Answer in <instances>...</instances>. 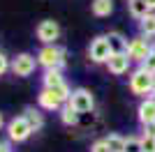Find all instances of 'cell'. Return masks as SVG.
<instances>
[{
    "label": "cell",
    "mask_w": 155,
    "mask_h": 152,
    "mask_svg": "<svg viewBox=\"0 0 155 152\" xmlns=\"http://www.w3.org/2000/svg\"><path fill=\"white\" fill-rule=\"evenodd\" d=\"M37 65L44 69H60L65 65V49L58 44H44L37 53Z\"/></svg>",
    "instance_id": "cell-1"
},
{
    "label": "cell",
    "mask_w": 155,
    "mask_h": 152,
    "mask_svg": "<svg viewBox=\"0 0 155 152\" xmlns=\"http://www.w3.org/2000/svg\"><path fill=\"white\" fill-rule=\"evenodd\" d=\"M130 90H132V95H139V97H150L153 92V74H150L146 67H137L132 74H130Z\"/></svg>",
    "instance_id": "cell-2"
},
{
    "label": "cell",
    "mask_w": 155,
    "mask_h": 152,
    "mask_svg": "<svg viewBox=\"0 0 155 152\" xmlns=\"http://www.w3.org/2000/svg\"><path fill=\"white\" fill-rule=\"evenodd\" d=\"M42 85H44L46 90H53V92H56V95H58L60 99L67 104V99H70V95H72V90H70V85L65 83L63 71H60V69H44Z\"/></svg>",
    "instance_id": "cell-3"
},
{
    "label": "cell",
    "mask_w": 155,
    "mask_h": 152,
    "mask_svg": "<svg viewBox=\"0 0 155 152\" xmlns=\"http://www.w3.org/2000/svg\"><path fill=\"white\" fill-rule=\"evenodd\" d=\"M67 106H72L77 113H93V108H95V97H93L91 90H86V88H77V90H72V95L70 99H67Z\"/></svg>",
    "instance_id": "cell-4"
},
{
    "label": "cell",
    "mask_w": 155,
    "mask_h": 152,
    "mask_svg": "<svg viewBox=\"0 0 155 152\" xmlns=\"http://www.w3.org/2000/svg\"><path fill=\"white\" fill-rule=\"evenodd\" d=\"M150 49H153L150 39L143 37V35H137V37L130 39V44H127V55H130L132 62L143 65V62H146V58L150 55Z\"/></svg>",
    "instance_id": "cell-5"
},
{
    "label": "cell",
    "mask_w": 155,
    "mask_h": 152,
    "mask_svg": "<svg viewBox=\"0 0 155 152\" xmlns=\"http://www.w3.org/2000/svg\"><path fill=\"white\" fill-rule=\"evenodd\" d=\"M30 134H35V131L30 129V125H28V120L23 115L12 118L7 122V138H9V143H23V141L30 138Z\"/></svg>",
    "instance_id": "cell-6"
},
{
    "label": "cell",
    "mask_w": 155,
    "mask_h": 152,
    "mask_svg": "<svg viewBox=\"0 0 155 152\" xmlns=\"http://www.w3.org/2000/svg\"><path fill=\"white\" fill-rule=\"evenodd\" d=\"M37 67V55H30V53H19V55L12 58V74L26 78L35 71Z\"/></svg>",
    "instance_id": "cell-7"
},
{
    "label": "cell",
    "mask_w": 155,
    "mask_h": 152,
    "mask_svg": "<svg viewBox=\"0 0 155 152\" xmlns=\"http://www.w3.org/2000/svg\"><path fill=\"white\" fill-rule=\"evenodd\" d=\"M35 32H37V39L42 42V44H56V42L60 39V25L53 19L39 21V25H37Z\"/></svg>",
    "instance_id": "cell-8"
},
{
    "label": "cell",
    "mask_w": 155,
    "mask_h": 152,
    "mask_svg": "<svg viewBox=\"0 0 155 152\" xmlns=\"http://www.w3.org/2000/svg\"><path fill=\"white\" fill-rule=\"evenodd\" d=\"M88 55H91L93 62H107L111 58V49H109V42H107V35H100L91 42L88 46Z\"/></svg>",
    "instance_id": "cell-9"
},
{
    "label": "cell",
    "mask_w": 155,
    "mask_h": 152,
    "mask_svg": "<svg viewBox=\"0 0 155 152\" xmlns=\"http://www.w3.org/2000/svg\"><path fill=\"white\" fill-rule=\"evenodd\" d=\"M104 65H107V69H109L114 76H120V74H127L132 60H130L127 53H111V58Z\"/></svg>",
    "instance_id": "cell-10"
},
{
    "label": "cell",
    "mask_w": 155,
    "mask_h": 152,
    "mask_svg": "<svg viewBox=\"0 0 155 152\" xmlns=\"http://www.w3.org/2000/svg\"><path fill=\"white\" fill-rule=\"evenodd\" d=\"M37 104H39V108H44V111H60V108L65 106V101L60 99L53 90H46V88H42V92H39V97H37Z\"/></svg>",
    "instance_id": "cell-11"
},
{
    "label": "cell",
    "mask_w": 155,
    "mask_h": 152,
    "mask_svg": "<svg viewBox=\"0 0 155 152\" xmlns=\"http://www.w3.org/2000/svg\"><path fill=\"white\" fill-rule=\"evenodd\" d=\"M137 115H139V122H141V127H146V125H150V122H155V101L150 99V97L141 99V104H139V108H137Z\"/></svg>",
    "instance_id": "cell-12"
},
{
    "label": "cell",
    "mask_w": 155,
    "mask_h": 152,
    "mask_svg": "<svg viewBox=\"0 0 155 152\" xmlns=\"http://www.w3.org/2000/svg\"><path fill=\"white\" fill-rule=\"evenodd\" d=\"M127 12H130L132 19L141 21L143 16H148V14H150V7H148L146 0H127Z\"/></svg>",
    "instance_id": "cell-13"
},
{
    "label": "cell",
    "mask_w": 155,
    "mask_h": 152,
    "mask_svg": "<svg viewBox=\"0 0 155 152\" xmlns=\"http://www.w3.org/2000/svg\"><path fill=\"white\" fill-rule=\"evenodd\" d=\"M107 42H109L111 53H127V44H130V39H127V37H123L120 32H109V35H107Z\"/></svg>",
    "instance_id": "cell-14"
},
{
    "label": "cell",
    "mask_w": 155,
    "mask_h": 152,
    "mask_svg": "<svg viewBox=\"0 0 155 152\" xmlns=\"http://www.w3.org/2000/svg\"><path fill=\"white\" fill-rule=\"evenodd\" d=\"M23 118L28 120L32 131H39V129L44 127V115L39 113V108H35V106H28L26 111H23Z\"/></svg>",
    "instance_id": "cell-15"
},
{
    "label": "cell",
    "mask_w": 155,
    "mask_h": 152,
    "mask_svg": "<svg viewBox=\"0 0 155 152\" xmlns=\"http://www.w3.org/2000/svg\"><path fill=\"white\" fill-rule=\"evenodd\" d=\"M93 14L100 19H107L114 14V0H93Z\"/></svg>",
    "instance_id": "cell-16"
},
{
    "label": "cell",
    "mask_w": 155,
    "mask_h": 152,
    "mask_svg": "<svg viewBox=\"0 0 155 152\" xmlns=\"http://www.w3.org/2000/svg\"><path fill=\"white\" fill-rule=\"evenodd\" d=\"M139 35H143V37H148V39L155 37V12H150L148 16H143L139 21Z\"/></svg>",
    "instance_id": "cell-17"
},
{
    "label": "cell",
    "mask_w": 155,
    "mask_h": 152,
    "mask_svg": "<svg viewBox=\"0 0 155 152\" xmlns=\"http://www.w3.org/2000/svg\"><path fill=\"white\" fill-rule=\"evenodd\" d=\"M58 113H60V120H63V125H67V127L79 125V115H81V113H77L72 106H67V104H65V106L60 108Z\"/></svg>",
    "instance_id": "cell-18"
},
{
    "label": "cell",
    "mask_w": 155,
    "mask_h": 152,
    "mask_svg": "<svg viewBox=\"0 0 155 152\" xmlns=\"http://www.w3.org/2000/svg\"><path fill=\"white\" fill-rule=\"evenodd\" d=\"M107 145H109V152H125V138L120 134H109Z\"/></svg>",
    "instance_id": "cell-19"
},
{
    "label": "cell",
    "mask_w": 155,
    "mask_h": 152,
    "mask_svg": "<svg viewBox=\"0 0 155 152\" xmlns=\"http://www.w3.org/2000/svg\"><path fill=\"white\" fill-rule=\"evenodd\" d=\"M125 152H143L141 136H127L125 138Z\"/></svg>",
    "instance_id": "cell-20"
},
{
    "label": "cell",
    "mask_w": 155,
    "mask_h": 152,
    "mask_svg": "<svg viewBox=\"0 0 155 152\" xmlns=\"http://www.w3.org/2000/svg\"><path fill=\"white\" fill-rule=\"evenodd\" d=\"M141 147L143 152H155V136H141Z\"/></svg>",
    "instance_id": "cell-21"
},
{
    "label": "cell",
    "mask_w": 155,
    "mask_h": 152,
    "mask_svg": "<svg viewBox=\"0 0 155 152\" xmlns=\"http://www.w3.org/2000/svg\"><path fill=\"white\" fill-rule=\"evenodd\" d=\"M91 152H109V145H107V138H97L91 145Z\"/></svg>",
    "instance_id": "cell-22"
},
{
    "label": "cell",
    "mask_w": 155,
    "mask_h": 152,
    "mask_svg": "<svg viewBox=\"0 0 155 152\" xmlns=\"http://www.w3.org/2000/svg\"><path fill=\"white\" fill-rule=\"evenodd\" d=\"M12 69V60L5 55V53H0V76L2 74H7V71Z\"/></svg>",
    "instance_id": "cell-23"
},
{
    "label": "cell",
    "mask_w": 155,
    "mask_h": 152,
    "mask_svg": "<svg viewBox=\"0 0 155 152\" xmlns=\"http://www.w3.org/2000/svg\"><path fill=\"white\" fill-rule=\"evenodd\" d=\"M141 67H146L148 71H155V44H153V49H150V55L146 58V62H143Z\"/></svg>",
    "instance_id": "cell-24"
},
{
    "label": "cell",
    "mask_w": 155,
    "mask_h": 152,
    "mask_svg": "<svg viewBox=\"0 0 155 152\" xmlns=\"http://www.w3.org/2000/svg\"><path fill=\"white\" fill-rule=\"evenodd\" d=\"M143 134H146V136H155V122H150V125L143 127Z\"/></svg>",
    "instance_id": "cell-25"
},
{
    "label": "cell",
    "mask_w": 155,
    "mask_h": 152,
    "mask_svg": "<svg viewBox=\"0 0 155 152\" xmlns=\"http://www.w3.org/2000/svg\"><path fill=\"white\" fill-rule=\"evenodd\" d=\"M0 152H12L9 150V143H2V141H0Z\"/></svg>",
    "instance_id": "cell-26"
},
{
    "label": "cell",
    "mask_w": 155,
    "mask_h": 152,
    "mask_svg": "<svg viewBox=\"0 0 155 152\" xmlns=\"http://www.w3.org/2000/svg\"><path fill=\"white\" fill-rule=\"evenodd\" d=\"M148 2V7H150V12H155V0H146Z\"/></svg>",
    "instance_id": "cell-27"
},
{
    "label": "cell",
    "mask_w": 155,
    "mask_h": 152,
    "mask_svg": "<svg viewBox=\"0 0 155 152\" xmlns=\"http://www.w3.org/2000/svg\"><path fill=\"white\" fill-rule=\"evenodd\" d=\"M2 127H5V115L0 113V129H2Z\"/></svg>",
    "instance_id": "cell-28"
},
{
    "label": "cell",
    "mask_w": 155,
    "mask_h": 152,
    "mask_svg": "<svg viewBox=\"0 0 155 152\" xmlns=\"http://www.w3.org/2000/svg\"><path fill=\"white\" fill-rule=\"evenodd\" d=\"M150 74H153V90H155V71H150Z\"/></svg>",
    "instance_id": "cell-29"
},
{
    "label": "cell",
    "mask_w": 155,
    "mask_h": 152,
    "mask_svg": "<svg viewBox=\"0 0 155 152\" xmlns=\"http://www.w3.org/2000/svg\"><path fill=\"white\" fill-rule=\"evenodd\" d=\"M150 99H153V101H155V90H153V92H150Z\"/></svg>",
    "instance_id": "cell-30"
}]
</instances>
